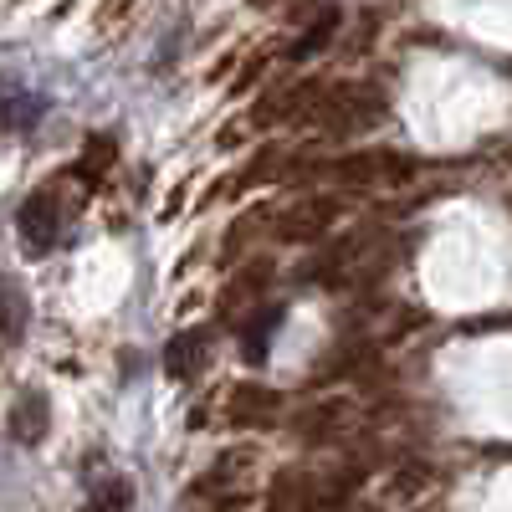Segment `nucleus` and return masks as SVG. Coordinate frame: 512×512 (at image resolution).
I'll list each match as a JSON object with an SVG mask.
<instances>
[{"label":"nucleus","mask_w":512,"mask_h":512,"mask_svg":"<svg viewBox=\"0 0 512 512\" xmlns=\"http://www.w3.org/2000/svg\"><path fill=\"white\" fill-rule=\"evenodd\" d=\"M16 236H21V251L31 256H52L57 251V241H62V200H57V190H31L26 195V205H21V216H16Z\"/></svg>","instance_id":"f257e3e1"},{"label":"nucleus","mask_w":512,"mask_h":512,"mask_svg":"<svg viewBox=\"0 0 512 512\" xmlns=\"http://www.w3.org/2000/svg\"><path fill=\"white\" fill-rule=\"evenodd\" d=\"M313 113H318L323 134H354V128H364V123L379 118V98H374L369 88H354V82H344V88H328V93L313 103Z\"/></svg>","instance_id":"f03ea898"},{"label":"nucleus","mask_w":512,"mask_h":512,"mask_svg":"<svg viewBox=\"0 0 512 512\" xmlns=\"http://www.w3.org/2000/svg\"><path fill=\"white\" fill-rule=\"evenodd\" d=\"M333 221H338V205H333V200H297L292 210H282V216H277L272 236L287 241V246H303V241L328 236Z\"/></svg>","instance_id":"7ed1b4c3"},{"label":"nucleus","mask_w":512,"mask_h":512,"mask_svg":"<svg viewBox=\"0 0 512 512\" xmlns=\"http://www.w3.org/2000/svg\"><path fill=\"white\" fill-rule=\"evenodd\" d=\"M47 431H52V405H47V395L26 390V395L11 405V436H16L21 446H36V441H47Z\"/></svg>","instance_id":"20e7f679"},{"label":"nucleus","mask_w":512,"mask_h":512,"mask_svg":"<svg viewBox=\"0 0 512 512\" xmlns=\"http://www.w3.org/2000/svg\"><path fill=\"white\" fill-rule=\"evenodd\" d=\"M282 410V400L272 390H262V384H241V390H231V420L236 425H272Z\"/></svg>","instance_id":"39448f33"},{"label":"nucleus","mask_w":512,"mask_h":512,"mask_svg":"<svg viewBox=\"0 0 512 512\" xmlns=\"http://www.w3.org/2000/svg\"><path fill=\"white\" fill-rule=\"evenodd\" d=\"M200 364H205V333L169 338V349H164V374H169V379H190Z\"/></svg>","instance_id":"423d86ee"},{"label":"nucleus","mask_w":512,"mask_h":512,"mask_svg":"<svg viewBox=\"0 0 512 512\" xmlns=\"http://www.w3.org/2000/svg\"><path fill=\"white\" fill-rule=\"evenodd\" d=\"M26 318H31L26 292H21L16 282H0V344H21Z\"/></svg>","instance_id":"0eeeda50"},{"label":"nucleus","mask_w":512,"mask_h":512,"mask_svg":"<svg viewBox=\"0 0 512 512\" xmlns=\"http://www.w3.org/2000/svg\"><path fill=\"white\" fill-rule=\"evenodd\" d=\"M400 169H405V159H395V154H349L333 164V175L338 180H374V175H400Z\"/></svg>","instance_id":"6e6552de"},{"label":"nucleus","mask_w":512,"mask_h":512,"mask_svg":"<svg viewBox=\"0 0 512 512\" xmlns=\"http://www.w3.org/2000/svg\"><path fill=\"white\" fill-rule=\"evenodd\" d=\"M277 323H282V308H262V313H256V323L241 328V349H246L251 364H262V359H267V338L277 333Z\"/></svg>","instance_id":"1a4fd4ad"},{"label":"nucleus","mask_w":512,"mask_h":512,"mask_svg":"<svg viewBox=\"0 0 512 512\" xmlns=\"http://www.w3.org/2000/svg\"><path fill=\"white\" fill-rule=\"evenodd\" d=\"M333 26H338V11L328 6V11H323V21H318V26H308V36L297 41V52H292V57L303 62V57H313L318 47H328V36H333Z\"/></svg>","instance_id":"9d476101"},{"label":"nucleus","mask_w":512,"mask_h":512,"mask_svg":"<svg viewBox=\"0 0 512 512\" xmlns=\"http://www.w3.org/2000/svg\"><path fill=\"white\" fill-rule=\"evenodd\" d=\"M36 123V103H11V98H0V139L11 134V128H26Z\"/></svg>","instance_id":"9b49d317"},{"label":"nucleus","mask_w":512,"mask_h":512,"mask_svg":"<svg viewBox=\"0 0 512 512\" xmlns=\"http://www.w3.org/2000/svg\"><path fill=\"white\" fill-rule=\"evenodd\" d=\"M108 159H113V144H108V139H88V159H82V180H98Z\"/></svg>","instance_id":"f8f14e48"}]
</instances>
